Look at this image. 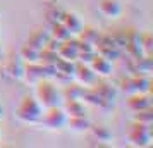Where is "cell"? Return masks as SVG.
Wrapping results in <instances>:
<instances>
[{
	"instance_id": "1",
	"label": "cell",
	"mask_w": 153,
	"mask_h": 148,
	"mask_svg": "<svg viewBox=\"0 0 153 148\" xmlns=\"http://www.w3.org/2000/svg\"><path fill=\"white\" fill-rule=\"evenodd\" d=\"M35 98L42 103L43 109L62 107L64 102H65L60 86H57L53 83V79H42L35 86Z\"/></svg>"
},
{
	"instance_id": "2",
	"label": "cell",
	"mask_w": 153,
	"mask_h": 148,
	"mask_svg": "<svg viewBox=\"0 0 153 148\" xmlns=\"http://www.w3.org/2000/svg\"><path fill=\"white\" fill-rule=\"evenodd\" d=\"M43 112H45V109L42 107V103L35 97L28 95L21 100V103L16 109V119L26 126H35V124H40Z\"/></svg>"
},
{
	"instance_id": "3",
	"label": "cell",
	"mask_w": 153,
	"mask_h": 148,
	"mask_svg": "<svg viewBox=\"0 0 153 148\" xmlns=\"http://www.w3.org/2000/svg\"><path fill=\"white\" fill-rule=\"evenodd\" d=\"M127 143L134 148H148L153 143L152 124H139L132 122L131 129L127 133Z\"/></svg>"
},
{
	"instance_id": "4",
	"label": "cell",
	"mask_w": 153,
	"mask_h": 148,
	"mask_svg": "<svg viewBox=\"0 0 153 148\" xmlns=\"http://www.w3.org/2000/svg\"><path fill=\"white\" fill-rule=\"evenodd\" d=\"M67 119L69 115L65 114L62 107H50V109H45L40 124L48 131H62L67 127Z\"/></svg>"
},
{
	"instance_id": "5",
	"label": "cell",
	"mask_w": 153,
	"mask_h": 148,
	"mask_svg": "<svg viewBox=\"0 0 153 148\" xmlns=\"http://www.w3.org/2000/svg\"><path fill=\"white\" fill-rule=\"evenodd\" d=\"M120 90L127 95H136V93H150L152 91V78L150 76H139L134 74L131 78L122 81Z\"/></svg>"
},
{
	"instance_id": "6",
	"label": "cell",
	"mask_w": 153,
	"mask_h": 148,
	"mask_svg": "<svg viewBox=\"0 0 153 148\" xmlns=\"http://www.w3.org/2000/svg\"><path fill=\"white\" fill-rule=\"evenodd\" d=\"M88 65L93 69V72L97 74V78L107 79L114 74V64H112V60L103 55H100V54H95Z\"/></svg>"
},
{
	"instance_id": "7",
	"label": "cell",
	"mask_w": 153,
	"mask_h": 148,
	"mask_svg": "<svg viewBox=\"0 0 153 148\" xmlns=\"http://www.w3.org/2000/svg\"><path fill=\"white\" fill-rule=\"evenodd\" d=\"M74 83H77L79 86H83V88H93L95 83L98 81L97 74L93 72L88 64H81V65H76V71H74Z\"/></svg>"
},
{
	"instance_id": "8",
	"label": "cell",
	"mask_w": 153,
	"mask_h": 148,
	"mask_svg": "<svg viewBox=\"0 0 153 148\" xmlns=\"http://www.w3.org/2000/svg\"><path fill=\"white\" fill-rule=\"evenodd\" d=\"M42 79H45V71H43V65L40 62L36 64H26V67H24V74H22V79L26 85L33 86L35 88Z\"/></svg>"
},
{
	"instance_id": "9",
	"label": "cell",
	"mask_w": 153,
	"mask_h": 148,
	"mask_svg": "<svg viewBox=\"0 0 153 148\" xmlns=\"http://www.w3.org/2000/svg\"><path fill=\"white\" fill-rule=\"evenodd\" d=\"M98 10L105 19H112V21L122 16V5L119 0H102L98 5Z\"/></svg>"
},
{
	"instance_id": "10",
	"label": "cell",
	"mask_w": 153,
	"mask_h": 148,
	"mask_svg": "<svg viewBox=\"0 0 153 148\" xmlns=\"http://www.w3.org/2000/svg\"><path fill=\"white\" fill-rule=\"evenodd\" d=\"M24 67H26V64L21 60V57L17 55L14 59H10L5 62L4 65V74L7 76V78L14 79V81H21L22 79V74H24Z\"/></svg>"
},
{
	"instance_id": "11",
	"label": "cell",
	"mask_w": 153,
	"mask_h": 148,
	"mask_svg": "<svg viewBox=\"0 0 153 148\" xmlns=\"http://www.w3.org/2000/svg\"><path fill=\"white\" fill-rule=\"evenodd\" d=\"M60 22L69 29L71 35L74 36V38L81 33V29L84 26V22L79 17V14H76V12H67V10H64V16H62V19H60Z\"/></svg>"
},
{
	"instance_id": "12",
	"label": "cell",
	"mask_w": 153,
	"mask_h": 148,
	"mask_svg": "<svg viewBox=\"0 0 153 148\" xmlns=\"http://www.w3.org/2000/svg\"><path fill=\"white\" fill-rule=\"evenodd\" d=\"M127 107L131 109L132 112L152 109V97H150V93H136V95H129V98H127Z\"/></svg>"
},
{
	"instance_id": "13",
	"label": "cell",
	"mask_w": 153,
	"mask_h": 148,
	"mask_svg": "<svg viewBox=\"0 0 153 148\" xmlns=\"http://www.w3.org/2000/svg\"><path fill=\"white\" fill-rule=\"evenodd\" d=\"M57 54H59L60 59L77 62V55H79V50H77V40L76 38H71V40H67V42L60 43V47H59V50H57Z\"/></svg>"
},
{
	"instance_id": "14",
	"label": "cell",
	"mask_w": 153,
	"mask_h": 148,
	"mask_svg": "<svg viewBox=\"0 0 153 148\" xmlns=\"http://www.w3.org/2000/svg\"><path fill=\"white\" fill-rule=\"evenodd\" d=\"M91 133V136H93V140H97L98 143H103V145H112L114 143V133H112L110 129L107 126H103V124H91L90 129H88Z\"/></svg>"
},
{
	"instance_id": "15",
	"label": "cell",
	"mask_w": 153,
	"mask_h": 148,
	"mask_svg": "<svg viewBox=\"0 0 153 148\" xmlns=\"http://www.w3.org/2000/svg\"><path fill=\"white\" fill-rule=\"evenodd\" d=\"M62 109L65 110V114L69 117H83V115L88 114L86 103H84L83 100H65Z\"/></svg>"
},
{
	"instance_id": "16",
	"label": "cell",
	"mask_w": 153,
	"mask_h": 148,
	"mask_svg": "<svg viewBox=\"0 0 153 148\" xmlns=\"http://www.w3.org/2000/svg\"><path fill=\"white\" fill-rule=\"evenodd\" d=\"M97 93L100 95V98L105 100V102H112V103H115V100H117V95H119V90L115 88L114 85H108V83H95L93 86Z\"/></svg>"
},
{
	"instance_id": "17",
	"label": "cell",
	"mask_w": 153,
	"mask_h": 148,
	"mask_svg": "<svg viewBox=\"0 0 153 148\" xmlns=\"http://www.w3.org/2000/svg\"><path fill=\"white\" fill-rule=\"evenodd\" d=\"M19 57L24 64H36L40 62V48H36V47H33L26 42L19 50Z\"/></svg>"
},
{
	"instance_id": "18",
	"label": "cell",
	"mask_w": 153,
	"mask_h": 148,
	"mask_svg": "<svg viewBox=\"0 0 153 148\" xmlns=\"http://www.w3.org/2000/svg\"><path fill=\"white\" fill-rule=\"evenodd\" d=\"M48 35H50V38L57 40L59 43H64V42H67V40H71V38H74V36L71 35V31L65 28L60 21H59V22H52Z\"/></svg>"
},
{
	"instance_id": "19",
	"label": "cell",
	"mask_w": 153,
	"mask_h": 148,
	"mask_svg": "<svg viewBox=\"0 0 153 148\" xmlns=\"http://www.w3.org/2000/svg\"><path fill=\"white\" fill-rule=\"evenodd\" d=\"M132 72L134 74H139V76H150L152 72V59L150 55H143L134 59V64H132Z\"/></svg>"
},
{
	"instance_id": "20",
	"label": "cell",
	"mask_w": 153,
	"mask_h": 148,
	"mask_svg": "<svg viewBox=\"0 0 153 148\" xmlns=\"http://www.w3.org/2000/svg\"><path fill=\"white\" fill-rule=\"evenodd\" d=\"M48 40H50L48 31L38 28V29H33V31H31V35H29V38H28V43L42 50V48H45V45H47Z\"/></svg>"
},
{
	"instance_id": "21",
	"label": "cell",
	"mask_w": 153,
	"mask_h": 148,
	"mask_svg": "<svg viewBox=\"0 0 153 148\" xmlns=\"http://www.w3.org/2000/svg\"><path fill=\"white\" fill-rule=\"evenodd\" d=\"M76 38H77V40H81V42L91 43V45H95V47H97V43H98V40L102 38V35H100V31H98L95 26H83L81 33H79Z\"/></svg>"
},
{
	"instance_id": "22",
	"label": "cell",
	"mask_w": 153,
	"mask_h": 148,
	"mask_svg": "<svg viewBox=\"0 0 153 148\" xmlns=\"http://www.w3.org/2000/svg\"><path fill=\"white\" fill-rule=\"evenodd\" d=\"M90 126L91 122L86 115H83V117H69L67 119V127L74 133H84V131L90 129Z\"/></svg>"
},
{
	"instance_id": "23",
	"label": "cell",
	"mask_w": 153,
	"mask_h": 148,
	"mask_svg": "<svg viewBox=\"0 0 153 148\" xmlns=\"http://www.w3.org/2000/svg\"><path fill=\"white\" fill-rule=\"evenodd\" d=\"M83 91H84V88L79 86L77 83H71V85L62 88V93H64V98L65 100H81L83 98Z\"/></svg>"
},
{
	"instance_id": "24",
	"label": "cell",
	"mask_w": 153,
	"mask_h": 148,
	"mask_svg": "<svg viewBox=\"0 0 153 148\" xmlns=\"http://www.w3.org/2000/svg\"><path fill=\"white\" fill-rule=\"evenodd\" d=\"M57 60H59V54L55 50H50V48L40 50V64L42 65H55Z\"/></svg>"
},
{
	"instance_id": "25",
	"label": "cell",
	"mask_w": 153,
	"mask_h": 148,
	"mask_svg": "<svg viewBox=\"0 0 153 148\" xmlns=\"http://www.w3.org/2000/svg\"><path fill=\"white\" fill-rule=\"evenodd\" d=\"M132 122H139V124H152V126H153V112H152V109L134 112Z\"/></svg>"
},
{
	"instance_id": "26",
	"label": "cell",
	"mask_w": 153,
	"mask_h": 148,
	"mask_svg": "<svg viewBox=\"0 0 153 148\" xmlns=\"http://www.w3.org/2000/svg\"><path fill=\"white\" fill-rule=\"evenodd\" d=\"M139 43H141V48L145 52V55H152V43H153V38H152V33H143L139 35Z\"/></svg>"
},
{
	"instance_id": "27",
	"label": "cell",
	"mask_w": 153,
	"mask_h": 148,
	"mask_svg": "<svg viewBox=\"0 0 153 148\" xmlns=\"http://www.w3.org/2000/svg\"><path fill=\"white\" fill-rule=\"evenodd\" d=\"M62 16H64V10L59 7H52L47 10V17H48L50 22H59L62 19Z\"/></svg>"
},
{
	"instance_id": "28",
	"label": "cell",
	"mask_w": 153,
	"mask_h": 148,
	"mask_svg": "<svg viewBox=\"0 0 153 148\" xmlns=\"http://www.w3.org/2000/svg\"><path fill=\"white\" fill-rule=\"evenodd\" d=\"M4 119H5V107L0 103V120H4Z\"/></svg>"
},
{
	"instance_id": "29",
	"label": "cell",
	"mask_w": 153,
	"mask_h": 148,
	"mask_svg": "<svg viewBox=\"0 0 153 148\" xmlns=\"http://www.w3.org/2000/svg\"><path fill=\"white\" fill-rule=\"evenodd\" d=\"M4 60H5V54H4V48L0 45V64H4Z\"/></svg>"
},
{
	"instance_id": "30",
	"label": "cell",
	"mask_w": 153,
	"mask_h": 148,
	"mask_svg": "<svg viewBox=\"0 0 153 148\" xmlns=\"http://www.w3.org/2000/svg\"><path fill=\"white\" fill-rule=\"evenodd\" d=\"M0 140H2V129H0Z\"/></svg>"
}]
</instances>
